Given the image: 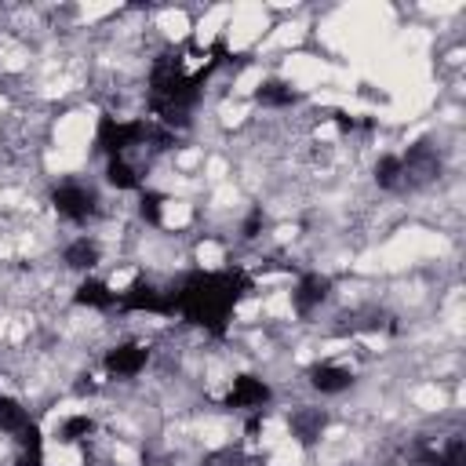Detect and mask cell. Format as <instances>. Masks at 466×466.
I'll return each mask as SVG.
<instances>
[{
    "label": "cell",
    "instance_id": "6da1fadb",
    "mask_svg": "<svg viewBox=\"0 0 466 466\" xmlns=\"http://www.w3.org/2000/svg\"><path fill=\"white\" fill-rule=\"evenodd\" d=\"M244 291H248V277L240 269H211V273H189L178 284V291H171V299H175V313H182L189 324L204 328L208 335L222 339Z\"/></svg>",
    "mask_w": 466,
    "mask_h": 466
},
{
    "label": "cell",
    "instance_id": "7a4b0ae2",
    "mask_svg": "<svg viewBox=\"0 0 466 466\" xmlns=\"http://www.w3.org/2000/svg\"><path fill=\"white\" fill-rule=\"evenodd\" d=\"M146 138H149V124H146V120H120V116H109V113L98 116L95 146H98L106 157H124L127 149L142 146Z\"/></svg>",
    "mask_w": 466,
    "mask_h": 466
},
{
    "label": "cell",
    "instance_id": "3957f363",
    "mask_svg": "<svg viewBox=\"0 0 466 466\" xmlns=\"http://www.w3.org/2000/svg\"><path fill=\"white\" fill-rule=\"evenodd\" d=\"M116 306H120V309H135V313H164V317L175 313V299H171V291L153 288L146 277L131 280V284L116 295Z\"/></svg>",
    "mask_w": 466,
    "mask_h": 466
},
{
    "label": "cell",
    "instance_id": "277c9868",
    "mask_svg": "<svg viewBox=\"0 0 466 466\" xmlns=\"http://www.w3.org/2000/svg\"><path fill=\"white\" fill-rule=\"evenodd\" d=\"M51 208L69 222H87L98 208V197L84 182H58L51 189Z\"/></svg>",
    "mask_w": 466,
    "mask_h": 466
},
{
    "label": "cell",
    "instance_id": "5b68a950",
    "mask_svg": "<svg viewBox=\"0 0 466 466\" xmlns=\"http://www.w3.org/2000/svg\"><path fill=\"white\" fill-rule=\"evenodd\" d=\"M273 397L269 382L258 379V375H237L229 393H226V404L229 408H240V411H262V404Z\"/></svg>",
    "mask_w": 466,
    "mask_h": 466
},
{
    "label": "cell",
    "instance_id": "8992f818",
    "mask_svg": "<svg viewBox=\"0 0 466 466\" xmlns=\"http://www.w3.org/2000/svg\"><path fill=\"white\" fill-rule=\"evenodd\" d=\"M146 364H149V350L138 342H120V346L106 350V371L116 379H135Z\"/></svg>",
    "mask_w": 466,
    "mask_h": 466
},
{
    "label": "cell",
    "instance_id": "52a82bcc",
    "mask_svg": "<svg viewBox=\"0 0 466 466\" xmlns=\"http://www.w3.org/2000/svg\"><path fill=\"white\" fill-rule=\"evenodd\" d=\"M328 291H331V280H328L324 273H302L299 284H295V291H291L295 313H299V317H309V313L328 299Z\"/></svg>",
    "mask_w": 466,
    "mask_h": 466
},
{
    "label": "cell",
    "instance_id": "ba28073f",
    "mask_svg": "<svg viewBox=\"0 0 466 466\" xmlns=\"http://www.w3.org/2000/svg\"><path fill=\"white\" fill-rule=\"evenodd\" d=\"M350 382H353V375H350V368H342V364L320 360V364L309 368V386H313L317 393H342V390H350Z\"/></svg>",
    "mask_w": 466,
    "mask_h": 466
},
{
    "label": "cell",
    "instance_id": "9c48e42d",
    "mask_svg": "<svg viewBox=\"0 0 466 466\" xmlns=\"http://www.w3.org/2000/svg\"><path fill=\"white\" fill-rule=\"evenodd\" d=\"M73 299H76L80 306H87V309H113V306H116V291H113L106 280H95V277L80 280Z\"/></svg>",
    "mask_w": 466,
    "mask_h": 466
},
{
    "label": "cell",
    "instance_id": "30bf717a",
    "mask_svg": "<svg viewBox=\"0 0 466 466\" xmlns=\"http://www.w3.org/2000/svg\"><path fill=\"white\" fill-rule=\"evenodd\" d=\"M255 98H258V106H266V109H288V106L299 102V91H295L288 80H262L258 91H255Z\"/></svg>",
    "mask_w": 466,
    "mask_h": 466
},
{
    "label": "cell",
    "instance_id": "8fae6325",
    "mask_svg": "<svg viewBox=\"0 0 466 466\" xmlns=\"http://www.w3.org/2000/svg\"><path fill=\"white\" fill-rule=\"evenodd\" d=\"M62 258H66V266H69V269L87 273V269H91V266L102 258V251H98V244H95L91 237H76V240H69V244H66Z\"/></svg>",
    "mask_w": 466,
    "mask_h": 466
},
{
    "label": "cell",
    "instance_id": "7c38bea8",
    "mask_svg": "<svg viewBox=\"0 0 466 466\" xmlns=\"http://www.w3.org/2000/svg\"><path fill=\"white\" fill-rule=\"evenodd\" d=\"M15 437H18V466H44V437H40V426L29 422Z\"/></svg>",
    "mask_w": 466,
    "mask_h": 466
},
{
    "label": "cell",
    "instance_id": "4fadbf2b",
    "mask_svg": "<svg viewBox=\"0 0 466 466\" xmlns=\"http://www.w3.org/2000/svg\"><path fill=\"white\" fill-rule=\"evenodd\" d=\"M324 422H328V415H324V411H317V408H302V411H295V419H291V430H295L299 444H306V448H309V444L320 437Z\"/></svg>",
    "mask_w": 466,
    "mask_h": 466
},
{
    "label": "cell",
    "instance_id": "5bb4252c",
    "mask_svg": "<svg viewBox=\"0 0 466 466\" xmlns=\"http://www.w3.org/2000/svg\"><path fill=\"white\" fill-rule=\"evenodd\" d=\"M404 178H408V175H404V160H400L397 153H382V157L375 160V182H379L382 189H397Z\"/></svg>",
    "mask_w": 466,
    "mask_h": 466
},
{
    "label": "cell",
    "instance_id": "9a60e30c",
    "mask_svg": "<svg viewBox=\"0 0 466 466\" xmlns=\"http://www.w3.org/2000/svg\"><path fill=\"white\" fill-rule=\"evenodd\" d=\"M106 182L116 186V189H142L138 171H135L124 157H109V160H106Z\"/></svg>",
    "mask_w": 466,
    "mask_h": 466
},
{
    "label": "cell",
    "instance_id": "2e32d148",
    "mask_svg": "<svg viewBox=\"0 0 466 466\" xmlns=\"http://www.w3.org/2000/svg\"><path fill=\"white\" fill-rule=\"evenodd\" d=\"M29 422H33L29 411H25L15 397L0 393V433H18V430H25Z\"/></svg>",
    "mask_w": 466,
    "mask_h": 466
},
{
    "label": "cell",
    "instance_id": "e0dca14e",
    "mask_svg": "<svg viewBox=\"0 0 466 466\" xmlns=\"http://www.w3.org/2000/svg\"><path fill=\"white\" fill-rule=\"evenodd\" d=\"M95 433V419L91 415H69L62 426H58V441L62 444H73V441H84V437H91Z\"/></svg>",
    "mask_w": 466,
    "mask_h": 466
},
{
    "label": "cell",
    "instance_id": "ac0fdd59",
    "mask_svg": "<svg viewBox=\"0 0 466 466\" xmlns=\"http://www.w3.org/2000/svg\"><path fill=\"white\" fill-rule=\"evenodd\" d=\"M138 215H142L149 226H160V218H164V197L153 193V189H142V197H138Z\"/></svg>",
    "mask_w": 466,
    "mask_h": 466
}]
</instances>
